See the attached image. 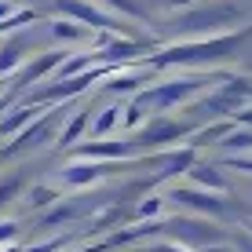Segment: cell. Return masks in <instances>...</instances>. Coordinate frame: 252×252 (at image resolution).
Returning <instances> with one entry per match:
<instances>
[{"mask_svg":"<svg viewBox=\"0 0 252 252\" xmlns=\"http://www.w3.org/2000/svg\"><path fill=\"white\" fill-rule=\"evenodd\" d=\"M164 230H172L179 238V245H220L227 234L208 220H194V216H179V220H164Z\"/></svg>","mask_w":252,"mask_h":252,"instance_id":"cell-7","label":"cell"},{"mask_svg":"<svg viewBox=\"0 0 252 252\" xmlns=\"http://www.w3.org/2000/svg\"><path fill=\"white\" fill-rule=\"evenodd\" d=\"M102 249H106V245H95V249H77V252H102Z\"/></svg>","mask_w":252,"mask_h":252,"instance_id":"cell-35","label":"cell"},{"mask_svg":"<svg viewBox=\"0 0 252 252\" xmlns=\"http://www.w3.org/2000/svg\"><path fill=\"white\" fill-rule=\"evenodd\" d=\"M245 19H249V7L241 0H205V4L183 7L161 30L172 40H205V37H220V33L241 30Z\"/></svg>","mask_w":252,"mask_h":252,"instance_id":"cell-1","label":"cell"},{"mask_svg":"<svg viewBox=\"0 0 252 252\" xmlns=\"http://www.w3.org/2000/svg\"><path fill=\"white\" fill-rule=\"evenodd\" d=\"M234 121H241V125H252V110H241V114L234 117Z\"/></svg>","mask_w":252,"mask_h":252,"instance_id":"cell-31","label":"cell"},{"mask_svg":"<svg viewBox=\"0 0 252 252\" xmlns=\"http://www.w3.org/2000/svg\"><path fill=\"white\" fill-rule=\"evenodd\" d=\"M0 252H22L19 245H4V249H0Z\"/></svg>","mask_w":252,"mask_h":252,"instance_id":"cell-34","label":"cell"},{"mask_svg":"<svg viewBox=\"0 0 252 252\" xmlns=\"http://www.w3.org/2000/svg\"><path fill=\"white\" fill-rule=\"evenodd\" d=\"M69 245V238H51V241H44V245H37V249H26V252H63Z\"/></svg>","mask_w":252,"mask_h":252,"instance_id":"cell-25","label":"cell"},{"mask_svg":"<svg viewBox=\"0 0 252 252\" xmlns=\"http://www.w3.org/2000/svg\"><path fill=\"white\" fill-rule=\"evenodd\" d=\"M22 59H26V40L22 37L4 40V44H0V77L15 73V69L22 66Z\"/></svg>","mask_w":252,"mask_h":252,"instance_id":"cell-17","label":"cell"},{"mask_svg":"<svg viewBox=\"0 0 252 252\" xmlns=\"http://www.w3.org/2000/svg\"><path fill=\"white\" fill-rule=\"evenodd\" d=\"M0 95H4V81H0Z\"/></svg>","mask_w":252,"mask_h":252,"instance_id":"cell-36","label":"cell"},{"mask_svg":"<svg viewBox=\"0 0 252 252\" xmlns=\"http://www.w3.org/2000/svg\"><path fill=\"white\" fill-rule=\"evenodd\" d=\"M187 172H190V179H194V183L201 187V190H208V194H227V190H230V183L223 179V172L216 168V164H201V161H194Z\"/></svg>","mask_w":252,"mask_h":252,"instance_id":"cell-14","label":"cell"},{"mask_svg":"<svg viewBox=\"0 0 252 252\" xmlns=\"http://www.w3.org/2000/svg\"><path fill=\"white\" fill-rule=\"evenodd\" d=\"M84 212H88V205H84V201H55L44 216H40V227H59V223H73V220H81Z\"/></svg>","mask_w":252,"mask_h":252,"instance_id":"cell-15","label":"cell"},{"mask_svg":"<svg viewBox=\"0 0 252 252\" xmlns=\"http://www.w3.org/2000/svg\"><path fill=\"white\" fill-rule=\"evenodd\" d=\"M51 7H55L59 15H66L69 22H81L84 30H92V33L110 30V33H121V37H132L128 26L121 22V15H110L106 7L92 4V0H51Z\"/></svg>","mask_w":252,"mask_h":252,"instance_id":"cell-5","label":"cell"},{"mask_svg":"<svg viewBox=\"0 0 252 252\" xmlns=\"http://www.w3.org/2000/svg\"><path fill=\"white\" fill-rule=\"evenodd\" d=\"M252 33V26L245 30H234V33H220V37H205V40H176V44L150 51L146 55V66L150 69H164V66H212L223 63V59L238 55L245 37Z\"/></svg>","mask_w":252,"mask_h":252,"instance_id":"cell-2","label":"cell"},{"mask_svg":"<svg viewBox=\"0 0 252 252\" xmlns=\"http://www.w3.org/2000/svg\"><path fill=\"white\" fill-rule=\"evenodd\" d=\"M15 11H19V7H15L11 0H0V22H4L7 15H15Z\"/></svg>","mask_w":252,"mask_h":252,"instance_id":"cell-28","label":"cell"},{"mask_svg":"<svg viewBox=\"0 0 252 252\" xmlns=\"http://www.w3.org/2000/svg\"><path fill=\"white\" fill-rule=\"evenodd\" d=\"M7 106H11V95H0V114H4Z\"/></svg>","mask_w":252,"mask_h":252,"instance_id":"cell-32","label":"cell"},{"mask_svg":"<svg viewBox=\"0 0 252 252\" xmlns=\"http://www.w3.org/2000/svg\"><path fill=\"white\" fill-rule=\"evenodd\" d=\"M66 55H69V51L63 48V51H44L40 59H33V63L19 73V88H33V84H40L48 73H55V69L66 63Z\"/></svg>","mask_w":252,"mask_h":252,"instance_id":"cell-12","label":"cell"},{"mask_svg":"<svg viewBox=\"0 0 252 252\" xmlns=\"http://www.w3.org/2000/svg\"><path fill=\"white\" fill-rule=\"evenodd\" d=\"M194 161H197V150H194V146H183V150H172V154H164V158H161V179H168V176H179V172H187Z\"/></svg>","mask_w":252,"mask_h":252,"instance_id":"cell-16","label":"cell"},{"mask_svg":"<svg viewBox=\"0 0 252 252\" xmlns=\"http://www.w3.org/2000/svg\"><path fill=\"white\" fill-rule=\"evenodd\" d=\"M168 197H172L176 205L194 208V212H205V216H223V212H227V201H223V197H216V194H208V190L172 187V190H168Z\"/></svg>","mask_w":252,"mask_h":252,"instance_id":"cell-9","label":"cell"},{"mask_svg":"<svg viewBox=\"0 0 252 252\" xmlns=\"http://www.w3.org/2000/svg\"><path fill=\"white\" fill-rule=\"evenodd\" d=\"M48 30H51V37L63 40V44H73V40H88V37H92V30H84L81 22H69V19L48 22Z\"/></svg>","mask_w":252,"mask_h":252,"instance_id":"cell-18","label":"cell"},{"mask_svg":"<svg viewBox=\"0 0 252 252\" xmlns=\"http://www.w3.org/2000/svg\"><path fill=\"white\" fill-rule=\"evenodd\" d=\"M146 81H150V73L146 69H135V66H117L114 73H110V81H106V92H143L146 88Z\"/></svg>","mask_w":252,"mask_h":252,"instance_id":"cell-13","label":"cell"},{"mask_svg":"<svg viewBox=\"0 0 252 252\" xmlns=\"http://www.w3.org/2000/svg\"><path fill=\"white\" fill-rule=\"evenodd\" d=\"M249 230H252V223H249Z\"/></svg>","mask_w":252,"mask_h":252,"instance_id":"cell-37","label":"cell"},{"mask_svg":"<svg viewBox=\"0 0 252 252\" xmlns=\"http://www.w3.org/2000/svg\"><path fill=\"white\" fill-rule=\"evenodd\" d=\"M220 146H223V150H230V154L252 150V128H238V121H234V128L220 139Z\"/></svg>","mask_w":252,"mask_h":252,"instance_id":"cell-20","label":"cell"},{"mask_svg":"<svg viewBox=\"0 0 252 252\" xmlns=\"http://www.w3.org/2000/svg\"><path fill=\"white\" fill-rule=\"evenodd\" d=\"M164 4H168V7H179V11H183V7H194V4H205V0H164Z\"/></svg>","mask_w":252,"mask_h":252,"instance_id":"cell-29","label":"cell"},{"mask_svg":"<svg viewBox=\"0 0 252 252\" xmlns=\"http://www.w3.org/2000/svg\"><path fill=\"white\" fill-rule=\"evenodd\" d=\"M161 212V197H146L143 205H139V216H146V220H150V216H158Z\"/></svg>","mask_w":252,"mask_h":252,"instance_id":"cell-26","label":"cell"},{"mask_svg":"<svg viewBox=\"0 0 252 252\" xmlns=\"http://www.w3.org/2000/svg\"><path fill=\"white\" fill-rule=\"evenodd\" d=\"M40 114H44V106H37V102H19V106H7L4 114H0V139L19 135L22 128L33 125Z\"/></svg>","mask_w":252,"mask_h":252,"instance_id":"cell-11","label":"cell"},{"mask_svg":"<svg viewBox=\"0 0 252 252\" xmlns=\"http://www.w3.org/2000/svg\"><path fill=\"white\" fill-rule=\"evenodd\" d=\"M15 234H19V227H15V223H0V245H11Z\"/></svg>","mask_w":252,"mask_h":252,"instance_id":"cell-27","label":"cell"},{"mask_svg":"<svg viewBox=\"0 0 252 252\" xmlns=\"http://www.w3.org/2000/svg\"><path fill=\"white\" fill-rule=\"evenodd\" d=\"M154 252H187V249H183V245H158Z\"/></svg>","mask_w":252,"mask_h":252,"instance_id":"cell-30","label":"cell"},{"mask_svg":"<svg viewBox=\"0 0 252 252\" xmlns=\"http://www.w3.org/2000/svg\"><path fill=\"white\" fill-rule=\"evenodd\" d=\"M194 132H197L194 121L150 117L146 125H139V128H135L132 146H135V154H143V150H161V146H172V143H179V139H187V135H194Z\"/></svg>","mask_w":252,"mask_h":252,"instance_id":"cell-4","label":"cell"},{"mask_svg":"<svg viewBox=\"0 0 252 252\" xmlns=\"http://www.w3.org/2000/svg\"><path fill=\"white\" fill-rule=\"evenodd\" d=\"M88 125H92V110H81V114H73V117L66 121L63 135H59V146H73L77 139L88 132Z\"/></svg>","mask_w":252,"mask_h":252,"instance_id":"cell-19","label":"cell"},{"mask_svg":"<svg viewBox=\"0 0 252 252\" xmlns=\"http://www.w3.org/2000/svg\"><path fill=\"white\" fill-rule=\"evenodd\" d=\"M117 125H121V106L114 102V106H106L99 117L92 121V139H102V135H110Z\"/></svg>","mask_w":252,"mask_h":252,"instance_id":"cell-21","label":"cell"},{"mask_svg":"<svg viewBox=\"0 0 252 252\" xmlns=\"http://www.w3.org/2000/svg\"><path fill=\"white\" fill-rule=\"evenodd\" d=\"M102 4H106L110 15L121 11V15H128V19H150V7H146L143 0H102Z\"/></svg>","mask_w":252,"mask_h":252,"instance_id":"cell-22","label":"cell"},{"mask_svg":"<svg viewBox=\"0 0 252 252\" xmlns=\"http://www.w3.org/2000/svg\"><path fill=\"white\" fill-rule=\"evenodd\" d=\"M114 172V164H106V161H73V164H66L63 172H59V179H63L66 187H92V183H99L102 176H110Z\"/></svg>","mask_w":252,"mask_h":252,"instance_id":"cell-10","label":"cell"},{"mask_svg":"<svg viewBox=\"0 0 252 252\" xmlns=\"http://www.w3.org/2000/svg\"><path fill=\"white\" fill-rule=\"evenodd\" d=\"M223 77H227V73H208V77H205V73H190V77H172V81L150 84V88L135 92V99L128 102V110H135L143 121H146V114H150V117H164L168 110H176V106H183V102H190L194 95L216 88Z\"/></svg>","mask_w":252,"mask_h":252,"instance_id":"cell-3","label":"cell"},{"mask_svg":"<svg viewBox=\"0 0 252 252\" xmlns=\"http://www.w3.org/2000/svg\"><path fill=\"white\" fill-rule=\"evenodd\" d=\"M59 197H63V194H59V190H51V187H33V190H30V205H33V208H48V205H55Z\"/></svg>","mask_w":252,"mask_h":252,"instance_id":"cell-23","label":"cell"},{"mask_svg":"<svg viewBox=\"0 0 252 252\" xmlns=\"http://www.w3.org/2000/svg\"><path fill=\"white\" fill-rule=\"evenodd\" d=\"M63 121V110H44L33 125H26L11 143L4 146V158H19V154H30V150H40L51 135H55V125Z\"/></svg>","mask_w":252,"mask_h":252,"instance_id":"cell-6","label":"cell"},{"mask_svg":"<svg viewBox=\"0 0 252 252\" xmlns=\"http://www.w3.org/2000/svg\"><path fill=\"white\" fill-rule=\"evenodd\" d=\"M201 252H230V249H223V245H208V249H201Z\"/></svg>","mask_w":252,"mask_h":252,"instance_id":"cell-33","label":"cell"},{"mask_svg":"<svg viewBox=\"0 0 252 252\" xmlns=\"http://www.w3.org/2000/svg\"><path fill=\"white\" fill-rule=\"evenodd\" d=\"M73 154L81 161H121V158H132L135 146L132 139H92V143H81Z\"/></svg>","mask_w":252,"mask_h":252,"instance_id":"cell-8","label":"cell"},{"mask_svg":"<svg viewBox=\"0 0 252 252\" xmlns=\"http://www.w3.org/2000/svg\"><path fill=\"white\" fill-rule=\"evenodd\" d=\"M19 187H22V179L19 176H11V179H0V205H7L15 194H19Z\"/></svg>","mask_w":252,"mask_h":252,"instance_id":"cell-24","label":"cell"}]
</instances>
